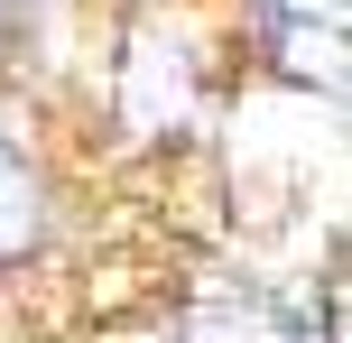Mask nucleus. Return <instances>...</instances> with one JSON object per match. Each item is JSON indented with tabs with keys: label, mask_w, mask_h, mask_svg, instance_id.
<instances>
[{
	"label": "nucleus",
	"mask_w": 352,
	"mask_h": 343,
	"mask_svg": "<svg viewBox=\"0 0 352 343\" xmlns=\"http://www.w3.org/2000/svg\"><path fill=\"white\" fill-rule=\"evenodd\" d=\"M186 343H306V334H297V316H287L278 297H260V288H223V297H204V307H195Z\"/></svg>",
	"instance_id": "1"
},
{
	"label": "nucleus",
	"mask_w": 352,
	"mask_h": 343,
	"mask_svg": "<svg viewBox=\"0 0 352 343\" xmlns=\"http://www.w3.org/2000/svg\"><path fill=\"white\" fill-rule=\"evenodd\" d=\"M278 28V65L297 74V84H324V93H343V28H324V19H269Z\"/></svg>",
	"instance_id": "2"
},
{
	"label": "nucleus",
	"mask_w": 352,
	"mask_h": 343,
	"mask_svg": "<svg viewBox=\"0 0 352 343\" xmlns=\"http://www.w3.org/2000/svg\"><path fill=\"white\" fill-rule=\"evenodd\" d=\"M37 223H47V204H37V177L19 167V148H0V260H19L37 241Z\"/></svg>",
	"instance_id": "3"
},
{
	"label": "nucleus",
	"mask_w": 352,
	"mask_h": 343,
	"mask_svg": "<svg viewBox=\"0 0 352 343\" xmlns=\"http://www.w3.org/2000/svg\"><path fill=\"white\" fill-rule=\"evenodd\" d=\"M269 19H324V28H343V0H269Z\"/></svg>",
	"instance_id": "4"
}]
</instances>
